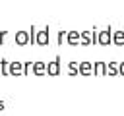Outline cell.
<instances>
[{"label": "cell", "instance_id": "16", "mask_svg": "<svg viewBox=\"0 0 124 116\" xmlns=\"http://www.w3.org/2000/svg\"><path fill=\"white\" fill-rule=\"evenodd\" d=\"M118 73H120V75H124V62H122V64H118Z\"/></svg>", "mask_w": 124, "mask_h": 116}, {"label": "cell", "instance_id": "15", "mask_svg": "<svg viewBox=\"0 0 124 116\" xmlns=\"http://www.w3.org/2000/svg\"><path fill=\"white\" fill-rule=\"evenodd\" d=\"M66 31H58V44H62V41H66Z\"/></svg>", "mask_w": 124, "mask_h": 116}, {"label": "cell", "instance_id": "7", "mask_svg": "<svg viewBox=\"0 0 124 116\" xmlns=\"http://www.w3.org/2000/svg\"><path fill=\"white\" fill-rule=\"evenodd\" d=\"M8 72H10V75H23V64L21 62H10Z\"/></svg>", "mask_w": 124, "mask_h": 116}, {"label": "cell", "instance_id": "13", "mask_svg": "<svg viewBox=\"0 0 124 116\" xmlns=\"http://www.w3.org/2000/svg\"><path fill=\"white\" fill-rule=\"evenodd\" d=\"M68 66H70V68H68L70 75H76V73H79V64H76V62H70Z\"/></svg>", "mask_w": 124, "mask_h": 116}, {"label": "cell", "instance_id": "1", "mask_svg": "<svg viewBox=\"0 0 124 116\" xmlns=\"http://www.w3.org/2000/svg\"><path fill=\"white\" fill-rule=\"evenodd\" d=\"M35 44L41 48L48 46V25H45L41 31H37V27H35Z\"/></svg>", "mask_w": 124, "mask_h": 116}, {"label": "cell", "instance_id": "5", "mask_svg": "<svg viewBox=\"0 0 124 116\" xmlns=\"http://www.w3.org/2000/svg\"><path fill=\"white\" fill-rule=\"evenodd\" d=\"M79 41H81V33H78V31H68V35H66V43H68L70 46L79 44Z\"/></svg>", "mask_w": 124, "mask_h": 116}, {"label": "cell", "instance_id": "11", "mask_svg": "<svg viewBox=\"0 0 124 116\" xmlns=\"http://www.w3.org/2000/svg\"><path fill=\"white\" fill-rule=\"evenodd\" d=\"M112 44L124 46V31H114L112 33Z\"/></svg>", "mask_w": 124, "mask_h": 116}, {"label": "cell", "instance_id": "12", "mask_svg": "<svg viewBox=\"0 0 124 116\" xmlns=\"http://www.w3.org/2000/svg\"><path fill=\"white\" fill-rule=\"evenodd\" d=\"M118 73V64L116 62H108L107 64V75H116Z\"/></svg>", "mask_w": 124, "mask_h": 116}, {"label": "cell", "instance_id": "2", "mask_svg": "<svg viewBox=\"0 0 124 116\" xmlns=\"http://www.w3.org/2000/svg\"><path fill=\"white\" fill-rule=\"evenodd\" d=\"M110 43H112V27L108 25L107 29H103V31L97 33V44H101V46H108Z\"/></svg>", "mask_w": 124, "mask_h": 116}, {"label": "cell", "instance_id": "14", "mask_svg": "<svg viewBox=\"0 0 124 116\" xmlns=\"http://www.w3.org/2000/svg\"><path fill=\"white\" fill-rule=\"evenodd\" d=\"M33 72V62H25L23 64V75H29Z\"/></svg>", "mask_w": 124, "mask_h": 116}, {"label": "cell", "instance_id": "10", "mask_svg": "<svg viewBox=\"0 0 124 116\" xmlns=\"http://www.w3.org/2000/svg\"><path fill=\"white\" fill-rule=\"evenodd\" d=\"M93 75H107V64L105 62H95L93 64Z\"/></svg>", "mask_w": 124, "mask_h": 116}, {"label": "cell", "instance_id": "6", "mask_svg": "<svg viewBox=\"0 0 124 116\" xmlns=\"http://www.w3.org/2000/svg\"><path fill=\"white\" fill-rule=\"evenodd\" d=\"M95 44L97 43V35H91V31H81V41H79V44H83V46H87V44Z\"/></svg>", "mask_w": 124, "mask_h": 116}, {"label": "cell", "instance_id": "4", "mask_svg": "<svg viewBox=\"0 0 124 116\" xmlns=\"http://www.w3.org/2000/svg\"><path fill=\"white\" fill-rule=\"evenodd\" d=\"M58 73H60V58L56 56L50 64H46V75H52V77H54V75H58Z\"/></svg>", "mask_w": 124, "mask_h": 116}, {"label": "cell", "instance_id": "9", "mask_svg": "<svg viewBox=\"0 0 124 116\" xmlns=\"http://www.w3.org/2000/svg\"><path fill=\"white\" fill-rule=\"evenodd\" d=\"M33 73L35 75H45L46 73V64L41 62V60L39 62H33Z\"/></svg>", "mask_w": 124, "mask_h": 116}, {"label": "cell", "instance_id": "8", "mask_svg": "<svg viewBox=\"0 0 124 116\" xmlns=\"http://www.w3.org/2000/svg\"><path fill=\"white\" fill-rule=\"evenodd\" d=\"M79 73L81 75H93V64L87 62V60L79 62Z\"/></svg>", "mask_w": 124, "mask_h": 116}, {"label": "cell", "instance_id": "3", "mask_svg": "<svg viewBox=\"0 0 124 116\" xmlns=\"http://www.w3.org/2000/svg\"><path fill=\"white\" fill-rule=\"evenodd\" d=\"M14 41H16L17 46H25V44L31 43V35H29L27 31H17V33L14 35Z\"/></svg>", "mask_w": 124, "mask_h": 116}]
</instances>
